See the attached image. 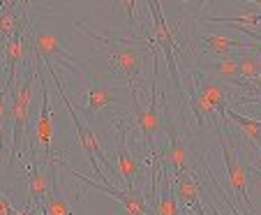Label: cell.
Returning <instances> with one entry per match:
<instances>
[{
	"instance_id": "cell-20",
	"label": "cell",
	"mask_w": 261,
	"mask_h": 215,
	"mask_svg": "<svg viewBox=\"0 0 261 215\" xmlns=\"http://www.w3.org/2000/svg\"><path fill=\"white\" fill-rule=\"evenodd\" d=\"M203 74H213V79H238V58L236 54L233 56H224V58H215V60H206L201 65Z\"/></svg>"
},
{
	"instance_id": "cell-27",
	"label": "cell",
	"mask_w": 261,
	"mask_h": 215,
	"mask_svg": "<svg viewBox=\"0 0 261 215\" xmlns=\"http://www.w3.org/2000/svg\"><path fill=\"white\" fill-rule=\"evenodd\" d=\"M12 215H42V213H40V210H37V208H33V206H28V204H25L21 210H16V208H14V213H12Z\"/></svg>"
},
{
	"instance_id": "cell-14",
	"label": "cell",
	"mask_w": 261,
	"mask_h": 215,
	"mask_svg": "<svg viewBox=\"0 0 261 215\" xmlns=\"http://www.w3.org/2000/svg\"><path fill=\"white\" fill-rule=\"evenodd\" d=\"M120 86H109V83H90L86 95L79 102V111L84 113V121H93L102 109L111 107L116 102V93Z\"/></svg>"
},
{
	"instance_id": "cell-12",
	"label": "cell",
	"mask_w": 261,
	"mask_h": 215,
	"mask_svg": "<svg viewBox=\"0 0 261 215\" xmlns=\"http://www.w3.org/2000/svg\"><path fill=\"white\" fill-rule=\"evenodd\" d=\"M30 46L46 67H54L56 60H74V56L67 51V42L56 33L30 30Z\"/></svg>"
},
{
	"instance_id": "cell-4",
	"label": "cell",
	"mask_w": 261,
	"mask_h": 215,
	"mask_svg": "<svg viewBox=\"0 0 261 215\" xmlns=\"http://www.w3.org/2000/svg\"><path fill=\"white\" fill-rule=\"evenodd\" d=\"M44 69L49 72V77L54 79V83H56V90H58V95H60V100H63V104H65V109H67V113H69V118H72V123H74V127H76V139H79V146L84 148V153L88 155V162H90V166H93V171H95V176H97V183H107V174H104V166H109L111 169V160H107L104 157V153H102V146H99V139H97V134L90 130L88 125H86V121L79 116V111L74 109V104L69 102V98H67V90H65V86H63V81L58 79V74H56V67H46L44 65Z\"/></svg>"
},
{
	"instance_id": "cell-15",
	"label": "cell",
	"mask_w": 261,
	"mask_h": 215,
	"mask_svg": "<svg viewBox=\"0 0 261 215\" xmlns=\"http://www.w3.org/2000/svg\"><path fill=\"white\" fill-rule=\"evenodd\" d=\"M30 3H0V44H5L14 33L23 28L25 19H28V7Z\"/></svg>"
},
{
	"instance_id": "cell-7",
	"label": "cell",
	"mask_w": 261,
	"mask_h": 215,
	"mask_svg": "<svg viewBox=\"0 0 261 215\" xmlns=\"http://www.w3.org/2000/svg\"><path fill=\"white\" fill-rule=\"evenodd\" d=\"M37 79H40V113L35 118L33 125V139H30V155L44 153V160H54V146H56V123L54 111H51V100H49V83H46V69L44 63H37Z\"/></svg>"
},
{
	"instance_id": "cell-5",
	"label": "cell",
	"mask_w": 261,
	"mask_h": 215,
	"mask_svg": "<svg viewBox=\"0 0 261 215\" xmlns=\"http://www.w3.org/2000/svg\"><path fill=\"white\" fill-rule=\"evenodd\" d=\"M148 7H150V16H153L150 33L141 35V37H134V39H139V42H141V44H146V46L158 44L160 49H162L164 58H167L169 77H171V81H173V88H176V93L180 95V100H185V93H182V79H180V72H178V60H176L178 46H176L173 30H171V26L167 23V19H164L162 10H160V3L150 0V3H148Z\"/></svg>"
},
{
	"instance_id": "cell-23",
	"label": "cell",
	"mask_w": 261,
	"mask_h": 215,
	"mask_svg": "<svg viewBox=\"0 0 261 215\" xmlns=\"http://www.w3.org/2000/svg\"><path fill=\"white\" fill-rule=\"evenodd\" d=\"M247 90L254 93V98H241V104H261V77L252 79V81H243Z\"/></svg>"
},
{
	"instance_id": "cell-8",
	"label": "cell",
	"mask_w": 261,
	"mask_h": 215,
	"mask_svg": "<svg viewBox=\"0 0 261 215\" xmlns=\"http://www.w3.org/2000/svg\"><path fill=\"white\" fill-rule=\"evenodd\" d=\"M129 95H132V111H134V121H137V127L143 139V148L148 151L150 157H155V144H153L155 134L160 130H164V116L160 113L158 95H155V90H150V104L148 107H143L141 100H139V88L129 86Z\"/></svg>"
},
{
	"instance_id": "cell-10",
	"label": "cell",
	"mask_w": 261,
	"mask_h": 215,
	"mask_svg": "<svg viewBox=\"0 0 261 215\" xmlns=\"http://www.w3.org/2000/svg\"><path fill=\"white\" fill-rule=\"evenodd\" d=\"M65 169H67L72 176L79 178L81 183H86L88 187H93V190H97V192H104V195L114 197V199H118L120 201V213L123 215H150V206H148V201H146L143 187H134V190H118V187L109 185V183L90 181L88 176L79 174V171H74L69 164H65Z\"/></svg>"
},
{
	"instance_id": "cell-25",
	"label": "cell",
	"mask_w": 261,
	"mask_h": 215,
	"mask_svg": "<svg viewBox=\"0 0 261 215\" xmlns=\"http://www.w3.org/2000/svg\"><path fill=\"white\" fill-rule=\"evenodd\" d=\"M241 33L252 39V54L259 56L261 54V33H254V30H241Z\"/></svg>"
},
{
	"instance_id": "cell-9",
	"label": "cell",
	"mask_w": 261,
	"mask_h": 215,
	"mask_svg": "<svg viewBox=\"0 0 261 215\" xmlns=\"http://www.w3.org/2000/svg\"><path fill=\"white\" fill-rule=\"evenodd\" d=\"M56 162H58V157L44 162L37 160V155L25 157V176H28V201L25 204L37 210L56 183Z\"/></svg>"
},
{
	"instance_id": "cell-17",
	"label": "cell",
	"mask_w": 261,
	"mask_h": 215,
	"mask_svg": "<svg viewBox=\"0 0 261 215\" xmlns=\"http://www.w3.org/2000/svg\"><path fill=\"white\" fill-rule=\"evenodd\" d=\"M203 21L217 23V26H231L233 30H254V33H261V14L250 3L243 5L233 16H206Z\"/></svg>"
},
{
	"instance_id": "cell-19",
	"label": "cell",
	"mask_w": 261,
	"mask_h": 215,
	"mask_svg": "<svg viewBox=\"0 0 261 215\" xmlns=\"http://www.w3.org/2000/svg\"><path fill=\"white\" fill-rule=\"evenodd\" d=\"M224 116L229 118V121L233 123V125L238 127L243 132V137L247 139L250 144H254L256 148L261 146V118H250V116H243V113H238L236 109L227 107V111H224Z\"/></svg>"
},
{
	"instance_id": "cell-22",
	"label": "cell",
	"mask_w": 261,
	"mask_h": 215,
	"mask_svg": "<svg viewBox=\"0 0 261 215\" xmlns=\"http://www.w3.org/2000/svg\"><path fill=\"white\" fill-rule=\"evenodd\" d=\"M208 178H211V183H213V187H215V192H217V195H220V199H222V201H224V204H227V206H229V213H231V215H243V213H241V210H238L236 201H233V199H231V197H229V195H227V192L222 190V185H220V183H217V181H215V176H213L211 171H208Z\"/></svg>"
},
{
	"instance_id": "cell-29",
	"label": "cell",
	"mask_w": 261,
	"mask_h": 215,
	"mask_svg": "<svg viewBox=\"0 0 261 215\" xmlns=\"http://www.w3.org/2000/svg\"><path fill=\"white\" fill-rule=\"evenodd\" d=\"M259 151H261V146H259Z\"/></svg>"
},
{
	"instance_id": "cell-6",
	"label": "cell",
	"mask_w": 261,
	"mask_h": 215,
	"mask_svg": "<svg viewBox=\"0 0 261 215\" xmlns=\"http://www.w3.org/2000/svg\"><path fill=\"white\" fill-rule=\"evenodd\" d=\"M217 137H220V146L222 153H224V164H227V181L231 192L236 195V201L243 204L247 208V213H254V204H252L250 195H247V181H250V174H252V157H245V160H238L236 153L231 148V141H229V121L224 116L222 125L217 127Z\"/></svg>"
},
{
	"instance_id": "cell-2",
	"label": "cell",
	"mask_w": 261,
	"mask_h": 215,
	"mask_svg": "<svg viewBox=\"0 0 261 215\" xmlns=\"http://www.w3.org/2000/svg\"><path fill=\"white\" fill-rule=\"evenodd\" d=\"M233 86L220 79L206 77L203 72H192L188 79V102L201 127H206V121H211L215 130L222 125L220 121H224V111L227 107H231L229 104Z\"/></svg>"
},
{
	"instance_id": "cell-24",
	"label": "cell",
	"mask_w": 261,
	"mask_h": 215,
	"mask_svg": "<svg viewBox=\"0 0 261 215\" xmlns=\"http://www.w3.org/2000/svg\"><path fill=\"white\" fill-rule=\"evenodd\" d=\"M139 3H134V0H120V3H116V7L118 10L125 12V16H127V23L129 28H137V21H134V7H137Z\"/></svg>"
},
{
	"instance_id": "cell-28",
	"label": "cell",
	"mask_w": 261,
	"mask_h": 215,
	"mask_svg": "<svg viewBox=\"0 0 261 215\" xmlns=\"http://www.w3.org/2000/svg\"><path fill=\"white\" fill-rule=\"evenodd\" d=\"M182 215H192V213H188V210H182Z\"/></svg>"
},
{
	"instance_id": "cell-18",
	"label": "cell",
	"mask_w": 261,
	"mask_h": 215,
	"mask_svg": "<svg viewBox=\"0 0 261 215\" xmlns=\"http://www.w3.org/2000/svg\"><path fill=\"white\" fill-rule=\"evenodd\" d=\"M40 213L42 215H74L72 204H69V199H67V192L63 190L58 178H56L51 192L44 197V201H42Z\"/></svg>"
},
{
	"instance_id": "cell-16",
	"label": "cell",
	"mask_w": 261,
	"mask_h": 215,
	"mask_svg": "<svg viewBox=\"0 0 261 215\" xmlns=\"http://www.w3.org/2000/svg\"><path fill=\"white\" fill-rule=\"evenodd\" d=\"M201 49L215 58H224V56H233V51H241V54L252 51V42L233 39L224 33H206L201 37Z\"/></svg>"
},
{
	"instance_id": "cell-1",
	"label": "cell",
	"mask_w": 261,
	"mask_h": 215,
	"mask_svg": "<svg viewBox=\"0 0 261 215\" xmlns=\"http://www.w3.org/2000/svg\"><path fill=\"white\" fill-rule=\"evenodd\" d=\"M37 63H40V56L35 54L33 46H30V60L16 72V79L10 90L12 148H10V160H7L10 166H14V162L23 157L25 132H28L30 109H33V83H35V77H37Z\"/></svg>"
},
{
	"instance_id": "cell-26",
	"label": "cell",
	"mask_w": 261,
	"mask_h": 215,
	"mask_svg": "<svg viewBox=\"0 0 261 215\" xmlns=\"http://www.w3.org/2000/svg\"><path fill=\"white\" fill-rule=\"evenodd\" d=\"M14 213V206H12L10 197L3 195V190H0V215H12Z\"/></svg>"
},
{
	"instance_id": "cell-21",
	"label": "cell",
	"mask_w": 261,
	"mask_h": 215,
	"mask_svg": "<svg viewBox=\"0 0 261 215\" xmlns=\"http://www.w3.org/2000/svg\"><path fill=\"white\" fill-rule=\"evenodd\" d=\"M10 90L5 77H0V153L5 148V125L10 121Z\"/></svg>"
},
{
	"instance_id": "cell-3",
	"label": "cell",
	"mask_w": 261,
	"mask_h": 215,
	"mask_svg": "<svg viewBox=\"0 0 261 215\" xmlns=\"http://www.w3.org/2000/svg\"><path fill=\"white\" fill-rule=\"evenodd\" d=\"M76 28H81L95 44L99 46V51H104L109 58V63L114 65V69H118L120 74L129 79V86L137 88V83L146 77V49L139 39H123V37H107V35H97L86 26V21H76Z\"/></svg>"
},
{
	"instance_id": "cell-13",
	"label": "cell",
	"mask_w": 261,
	"mask_h": 215,
	"mask_svg": "<svg viewBox=\"0 0 261 215\" xmlns=\"http://www.w3.org/2000/svg\"><path fill=\"white\" fill-rule=\"evenodd\" d=\"M164 130L169 134V146H167V153H164V166H167V171L171 176H178L182 171H188V151H185V144H182L180 132H178L169 109H167V116H164Z\"/></svg>"
},
{
	"instance_id": "cell-11",
	"label": "cell",
	"mask_w": 261,
	"mask_h": 215,
	"mask_svg": "<svg viewBox=\"0 0 261 215\" xmlns=\"http://www.w3.org/2000/svg\"><path fill=\"white\" fill-rule=\"evenodd\" d=\"M125 125L118 127V148H116V174L120 178V185L125 190H134L137 187V181L141 178V157H137L132 151L127 148V139H125Z\"/></svg>"
}]
</instances>
